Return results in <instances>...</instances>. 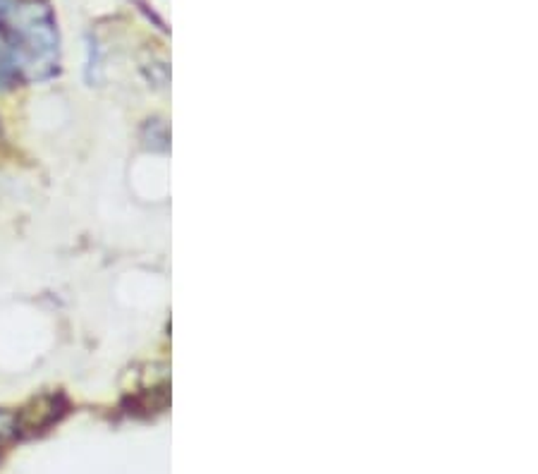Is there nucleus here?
<instances>
[{
    "label": "nucleus",
    "mask_w": 538,
    "mask_h": 474,
    "mask_svg": "<svg viewBox=\"0 0 538 474\" xmlns=\"http://www.w3.org/2000/svg\"><path fill=\"white\" fill-rule=\"evenodd\" d=\"M17 429H14V417L0 410V441L10 439Z\"/></svg>",
    "instance_id": "f257e3e1"
}]
</instances>
